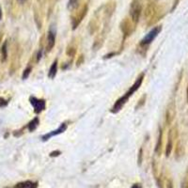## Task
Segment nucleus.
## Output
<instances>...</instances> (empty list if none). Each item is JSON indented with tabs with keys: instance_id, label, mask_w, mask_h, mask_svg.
<instances>
[{
	"instance_id": "f257e3e1",
	"label": "nucleus",
	"mask_w": 188,
	"mask_h": 188,
	"mask_svg": "<svg viewBox=\"0 0 188 188\" xmlns=\"http://www.w3.org/2000/svg\"><path fill=\"white\" fill-rule=\"evenodd\" d=\"M143 78H144V74H142L141 75L138 76V78L136 80L135 84L129 88V90L127 91L122 97L120 98L119 100L115 103L114 106H113V110H112V111H113L114 113L120 111V110L121 109V107H122V106H124V104L127 103V101H128V99H129L137 90H138V88H139V87L141 86L142 82H143Z\"/></svg>"
},
{
	"instance_id": "f03ea898",
	"label": "nucleus",
	"mask_w": 188,
	"mask_h": 188,
	"mask_svg": "<svg viewBox=\"0 0 188 188\" xmlns=\"http://www.w3.org/2000/svg\"><path fill=\"white\" fill-rule=\"evenodd\" d=\"M142 12V1L141 0H133L130 7V16L134 24H137L140 19Z\"/></svg>"
},
{
	"instance_id": "7ed1b4c3",
	"label": "nucleus",
	"mask_w": 188,
	"mask_h": 188,
	"mask_svg": "<svg viewBox=\"0 0 188 188\" xmlns=\"http://www.w3.org/2000/svg\"><path fill=\"white\" fill-rule=\"evenodd\" d=\"M162 29V26H155L154 28H152L150 32L148 33V34L144 37V39L141 41V45H148V44H150L154 39L157 37V35L160 33Z\"/></svg>"
},
{
	"instance_id": "20e7f679",
	"label": "nucleus",
	"mask_w": 188,
	"mask_h": 188,
	"mask_svg": "<svg viewBox=\"0 0 188 188\" xmlns=\"http://www.w3.org/2000/svg\"><path fill=\"white\" fill-rule=\"evenodd\" d=\"M87 9H88V7L87 5L85 4L84 6H83V8L80 9V12L77 13L74 17L71 19V25H73V28H76L77 26H78V25L82 22V20L85 18V16L87 12Z\"/></svg>"
},
{
	"instance_id": "39448f33",
	"label": "nucleus",
	"mask_w": 188,
	"mask_h": 188,
	"mask_svg": "<svg viewBox=\"0 0 188 188\" xmlns=\"http://www.w3.org/2000/svg\"><path fill=\"white\" fill-rule=\"evenodd\" d=\"M29 101L31 103V104L34 107V111L39 114L41 113L42 111H43L44 109H45V101L42 100V99H38L36 97H30L29 98Z\"/></svg>"
},
{
	"instance_id": "423d86ee",
	"label": "nucleus",
	"mask_w": 188,
	"mask_h": 188,
	"mask_svg": "<svg viewBox=\"0 0 188 188\" xmlns=\"http://www.w3.org/2000/svg\"><path fill=\"white\" fill-rule=\"evenodd\" d=\"M120 29L122 30L124 33V35L129 36L131 35V33L134 30V27H133V21L129 20L128 18H124L120 23Z\"/></svg>"
},
{
	"instance_id": "0eeeda50",
	"label": "nucleus",
	"mask_w": 188,
	"mask_h": 188,
	"mask_svg": "<svg viewBox=\"0 0 188 188\" xmlns=\"http://www.w3.org/2000/svg\"><path fill=\"white\" fill-rule=\"evenodd\" d=\"M66 129H67V124H66V123H62L61 125H60V127H59L58 129H57V130H55V131H53V132H50V133H48V134L42 136V140L46 141V140L50 139L51 137H53V136H55L59 135V134H62L63 132L66 131Z\"/></svg>"
},
{
	"instance_id": "6e6552de",
	"label": "nucleus",
	"mask_w": 188,
	"mask_h": 188,
	"mask_svg": "<svg viewBox=\"0 0 188 188\" xmlns=\"http://www.w3.org/2000/svg\"><path fill=\"white\" fill-rule=\"evenodd\" d=\"M115 9H116V2L113 1V0L112 1H109L106 5V7H104V17H106V20H109L111 18Z\"/></svg>"
},
{
	"instance_id": "1a4fd4ad",
	"label": "nucleus",
	"mask_w": 188,
	"mask_h": 188,
	"mask_svg": "<svg viewBox=\"0 0 188 188\" xmlns=\"http://www.w3.org/2000/svg\"><path fill=\"white\" fill-rule=\"evenodd\" d=\"M56 43V33L53 30H49L48 37H47V43H46V48L47 51H51L53 47L55 46Z\"/></svg>"
},
{
	"instance_id": "9d476101",
	"label": "nucleus",
	"mask_w": 188,
	"mask_h": 188,
	"mask_svg": "<svg viewBox=\"0 0 188 188\" xmlns=\"http://www.w3.org/2000/svg\"><path fill=\"white\" fill-rule=\"evenodd\" d=\"M175 117V106L174 103H170L167 110V123L170 124Z\"/></svg>"
},
{
	"instance_id": "9b49d317",
	"label": "nucleus",
	"mask_w": 188,
	"mask_h": 188,
	"mask_svg": "<svg viewBox=\"0 0 188 188\" xmlns=\"http://www.w3.org/2000/svg\"><path fill=\"white\" fill-rule=\"evenodd\" d=\"M15 188H37V184L32 181H24L16 184Z\"/></svg>"
},
{
	"instance_id": "f8f14e48",
	"label": "nucleus",
	"mask_w": 188,
	"mask_h": 188,
	"mask_svg": "<svg viewBox=\"0 0 188 188\" xmlns=\"http://www.w3.org/2000/svg\"><path fill=\"white\" fill-rule=\"evenodd\" d=\"M58 73V60H55L54 63L52 64L50 70H49V73H48V76L50 77L51 79L55 78V76H56Z\"/></svg>"
},
{
	"instance_id": "ddd939ff",
	"label": "nucleus",
	"mask_w": 188,
	"mask_h": 188,
	"mask_svg": "<svg viewBox=\"0 0 188 188\" xmlns=\"http://www.w3.org/2000/svg\"><path fill=\"white\" fill-rule=\"evenodd\" d=\"M98 27H99V23L95 19H92L90 22V25H88V29H90V33L95 32L98 29Z\"/></svg>"
},
{
	"instance_id": "4468645a",
	"label": "nucleus",
	"mask_w": 188,
	"mask_h": 188,
	"mask_svg": "<svg viewBox=\"0 0 188 188\" xmlns=\"http://www.w3.org/2000/svg\"><path fill=\"white\" fill-rule=\"evenodd\" d=\"M154 12H155V9H154V6L152 3H150L148 5V7L146 8V10H145V17H151V16L154 13Z\"/></svg>"
},
{
	"instance_id": "2eb2a0df",
	"label": "nucleus",
	"mask_w": 188,
	"mask_h": 188,
	"mask_svg": "<svg viewBox=\"0 0 188 188\" xmlns=\"http://www.w3.org/2000/svg\"><path fill=\"white\" fill-rule=\"evenodd\" d=\"M79 7V0H69L68 9L70 10H74Z\"/></svg>"
},
{
	"instance_id": "dca6fc26",
	"label": "nucleus",
	"mask_w": 188,
	"mask_h": 188,
	"mask_svg": "<svg viewBox=\"0 0 188 188\" xmlns=\"http://www.w3.org/2000/svg\"><path fill=\"white\" fill-rule=\"evenodd\" d=\"M39 125V119L38 118H35V119H33L30 122L28 123V129L29 131H34L36 128H37V126Z\"/></svg>"
},
{
	"instance_id": "f3484780",
	"label": "nucleus",
	"mask_w": 188,
	"mask_h": 188,
	"mask_svg": "<svg viewBox=\"0 0 188 188\" xmlns=\"http://www.w3.org/2000/svg\"><path fill=\"white\" fill-rule=\"evenodd\" d=\"M171 150H172V138L169 136V140H168V145H167V150H165V154H167V156H168L170 154Z\"/></svg>"
},
{
	"instance_id": "a211bd4d",
	"label": "nucleus",
	"mask_w": 188,
	"mask_h": 188,
	"mask_svg": "<svg viewBox=\"0 0 188 188\" xmlns=\"http://www.w3.org/2000/svg\"><path fill=\"white\" fill-rule=\"evenodd\" d=\"M161 141H162V132H160L158 142H157V145H156V148H155V152L157 153H160V149H161Z\"/></svg>"
},
{
	"instance_id": "6ab92c4d",
	"label": "nucleus",
	"mask_w": 188,
	"mask_h": 188,
	"mask_svg": "<svg viewBox=\"0 0 188 188\" xmlns=\"http://www.w3.org/2000/svg\"><path fill=\"white\" fill-rule=\"evenodd\" d=\"M6 58H7V42H5L2 47V60H5Z\"/></svg>"
},
{
	"instance_id": "aec40b11",
	"label": "nucleus",
	"mask_w": 188,
	"mask_h": 188,
	"mask_svg": "<svg viewBox=\"0 0 188 188\" xmlns=\"http://www.w3.org/2000/svg\"><path fill=\"white\" fill-rule=\"evenodd\" d=\"M74 54H75V48L74 47H73V48L68 47V49H67V55H68V56L73 57Z\"/></svg>"
},
{
	"instance_id": "412c9836",
	"label": "nucleus",
	"mask_w": 188,
	"mask_h": 188,
	"mask_svg": "<svg viewBox=\"0 0 188 188\" xmlns=\"http://www.w3.org/2000/svg\"><path fill=\"white\" fill-rule=\"evenodd\" d=\"M34 18H35V21L37 22V25L39 26V28H40V27H41L40 16H39V14H38V12H37V10H35V12H34Z\"/></svg>"
},
{
	"instance_id": "4be33fe9",
	"label": "nucleus",
	"mask_w": 188,
	"mask_h": 188,
	"mask_svg": "<svg viewBox=\"0 0 188 188\" xmlns=\"http://www.w3.org/2000/svg\"><path fill=\"white\" fill-rule=\"evenodd\" d=\"M30 71H31V67H28V68H26L24 71V74H23V79H26L28 77L29 74H30Z\"/></svg>"
},
{
	"instance_id": "5701e85b",
	"label": "nucleus",
	"mask_w": 188,
	"mask_h": 188,
	"mask_svg": "<svg viewBox=\"0 0 188 188\" xmlns=\"http://www.w3.org/2000/svg\"><path fill=\"white\" fill-rule=\"evenodd\" d=\"M18 1V3H20V4H24V3H26L27 0H17Z\"/></svg>"
},
{
	"instance_id": "b1692460",
	"label": "nucleus",
	"mask_w": 188,
	"mask_h": 188,
	"mask_svg": "<svg viewBox=\"0 0 188 188\" xmlns=\"http://www.w3.org/2000/svg\"><path fill=\"white\" fill-rule=\"evenodd\" d=\"M132 188H141L139 185H138V184H135V185H133V187Z\"/></svg>"
},
{
	"instance_id": "393cba45",
	"label": "nucleus",
	"mask_w": 188,
	"mask_h": 188,
	"mask_svg": "<svg viewBox=\"0 0 188 188\" xmlns=\"http://www.w3.org/2000/svg\"><path fill=\"white\" fill-rule=\"evenodd\" d=\"M2 18V10H1V9H0V19Z\"/></svg>"
},
{
	"instance_id": "a878e982",
	"label": "nucleus",
	"mask_w": 188,
	"mask_h": 188,
	"mask_svg": "<svg viewBox=\"0 0 188 188\" xmlns=\"http://www.w3.org/2000/svg\"><path fill=\"white\" fill-rule=\"evenodd\" d=\"M38 1H39V2H40V3H42H42H43L44 1H45V0H38Z\"/></svg>"
},
{
	"instance_id": "bb28decb",
	"label": "nucleus",
	"mask_w": 188,
	"mask_h": 188,
	"mask_svg": "<svg viewBox=\"0 0 188 188\" xmlns=\"http://www.w3.org/2000/svg\"><path fill=\"white\" fill-rule=\"evenodd\" d=\"M187 101H188V87H187Z\"/></svg>"
}]
</instances>
